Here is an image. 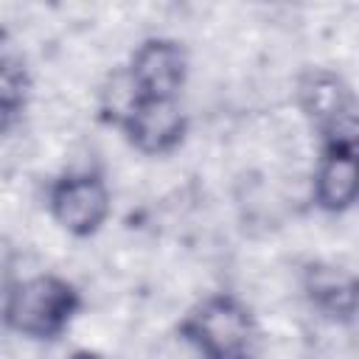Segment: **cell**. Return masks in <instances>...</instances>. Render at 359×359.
Wrapping results in <instances>:
<instances>
[{
	"mask_svg": "<svg viewBox=\"0 0 359 359\" xmlns=\"http://www.w3.org/2000/svg\"><path fill=\"white\" fill-rule=\"evenodd\" d=\"M67 359H107L101 351H93V348H76L67 353Z\"/></svg>",
	"mask_w": 359,
	"mask_h": 359,
	"instance_id": "cell-10",
	"label": "cell"
},
{
	"mask_svg": "<svg viewBox=\"0 0 359 359\" xmlns=\"http://www.w3.org/2000/svg\"><path fill=\"white\" fill-rule=\"evenodd\" d=\"M84 311V292L65 275L34 272L14 278L0 294L3 325L31 342H56Z\"/></svg>",
	"mask_w": 359,
	"mask_h": 359,
	"instance_id": "cell-1",
	"label": "cell"
},
{
	"mask_svg": "<svg viewBox=\"0 0 359 359\" xmlns=\"http://www.w3.org/2000/svg\"><path fill=\"white\" fill-rule=\"evenodd\" d=\"M121 76L135 98H180L191 76L188 48L177 36L151 34L135 45Z\"/></svg>",
	"mask_w": 359,
	"mask_h": 359,
	"instance_id": "cell-6",
	"label": "cell"
},
{
	"mask_svg": "<svg viewBox=\"0 0 359 359\" xmlns=\"http://www.w3.org/2000/svg\"><path fill=\"white\" fill-rule=\"evenodd\" d=\"M300 294L317 317L345 328L356 323L359 280L353 269L328 258H311L300 266Z\"/></svg>",
	"mask_w": 359,
	"mask_h": 359,
	"instance_id": "cell-7",
	"label": "cell"
},
{
	"mask_svg": "<svg viewBox=\"0 0 359 359\" xmlns=\"http://www.w3.org/2000/svg\"><path fill=\"white\" fill-rule=\"evenodd\" d=\"M107 123L143 157H171L191 132V118L180 98H135L132 93Z\"/></svg>",
	"mask_w": 359,
	"mask_h": 359,
	"instance_id": "cell-5",
	"label": "cell"
},
{
	"mask_svg": "<svg viewBox=\"0 0 359 359\" xmlns=\"http://www.w3.org/2000/svg\"><path fill=\"white\" fill-rule=\"evenodd\" d=\"M45 208L62 233L73 238H93L112 216V191L101 171L70 168L50 180Z\"/></svg>",
	"mask_w": 359,
	"mask_h": 359,
	"instance_id": "cell-4",
	"label": "cell"
},
{
	"mask_svg": "<svg viewBox=\"0 0 359 359\" xmlns=\"http://www.w3.org/2000/svg\"><path fill=\"white\" fill-rule=\"evenodd\" d=\"M177 337L199 359H258L261 351L258 314L236 292H210L188 306Z\"/></svg>",
	"mask_w": 359,
	"mask_h": 359,
	"instance_id": "cell-2",
	"label": "cell"
},
{
	"mask_svg": "<svg viewBox=\"0 0 359 359\" xmlns=\"http://www.w3.org/2000/svg\"><path fill=\"white\" fill-rule=\"evenodd\" d=\"M34 101V76L22 56L0 53V137L17 132Z\"/></svg>",
	"mask_w": 359,
	"mask_h": 359,
	"instance_id": "cell-9",
	"label": "cell"
},
{
	"mask_svg": "<svg viewBox=\"0 0 359 359\" xmlns=\"http://www.w3.org/2000/svg\"><path fill=\"white\" fill-rule=\"evenodd\" d=\"M294 107L323 146H359V98L334 67H306L294 79Z\"/></svg>",
	"mask_w": 359,
	"mask_h": 359,
	"instance_id": "cell-3",
	"label": "cell"
},
{
	"mask_svg": "<svg viewBox=\"0 0 359 359\" xmlns=\"http://www.w3.org/2000/svg\"><path fill=\"white\" fill-rule=\"evenodd\" d=\"M359 199V146H323L311 171V205L325 216H345Z\"/></svg>",
	"mask_w": 359,
	"mask_h": 359,
	"instance_id": "cell-8",
	"label": "cell"
}]
</instances>
